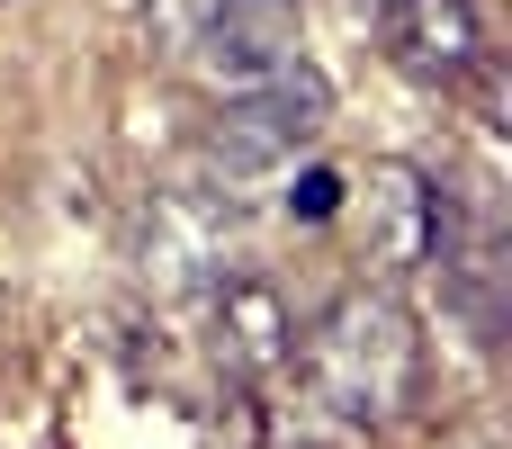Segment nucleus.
I'll list each match as a JSON object with an SVG mask.
<instances>
[{
  "instance_id": "423d86ee",
  "label": "nucleus",
  "mask_w": 512,
  "mask_h": 449,
  "mask_svg": "<svg viewBox=\"0 0 512 449\" xmlns=\"http://www.w3.org/2000/svg\"><path fill=\"white\" fill-rule=\"evenodd\" d=\"M378 45L414 90H468V72L486 63V18L477 0H387Z\"/></svg>"
},
{
  "instance_id": "6e6552de",
  "label": "nucleus",
  "mask_w": 512,
  "mask_h": 449,
  "mask_svg": "<svg viewBox=\"0 0 512 449\" xmlns=\"http://www.w3.org/2000/svg\"><path fill=\"white\" fill-rule=\"evenodd\" d=\"M216 9H225V0H135V45H144L153 63H171V72H180V63L207 45Z\"/></svg>"
},
{
  "instance_id": "f257e3e1",
  "label": "nucleus",
  "mask_w": 512,
  "mask_h": 449,
  "mask_svg": "<svg viewBox=\"0 0 512 449\" xmlns=\"http://www.w3.org/2000/svg\"><path fill=\"white\" fill-rule=\"evenodd\" d=\"M288 369L306 378V396L324 414H342L351 432H396L423 396V324L396 288H342L288 351Z\"/></svg>"
},
{
  "instance_id": "0eeeda50",
  "label": "nucleus",
  "mask_w": 512,
  "mask_h": 449,
  "mask_svg": "<svg viewBox=\"0 0 512 449\" xmlns=\"http://www.w3.org/2000/svg\"><path fill=\"white\" fill-rule=\"evenodd\" d=\"M288 54H306V9H297V0H225L216 27H207V45H198L180 72H198V81L225 99V90L270 81Z\"/></svg>"
},
{
  "instance_id": "20e7f679",
  "label": "nucleus",
  "mask_w": 512,
  "mask_h": 449,
  "mask_svg": "<svg viewBox=\"0 0 512 449\" xmlns=\"http://www.w3.org/2000/svg\"><path fill=\"white\" fill-rule=\"evenodd\" d=\"M135 261L162 297H207L234 270V198L225 189H153Z\"/></svg>"
},
{
  "instance_id": "f03ea898",
  "label": "nucleus",
  "mask_w": 512,
  "mask_h": 449,
  "mask_svg": "<svg viewBox=\"0 0 512 449\" xmlns=\"http://www.w3.org/2000/svg\"><path fill=\"white\" fill-rule=\"evenodd\" d=\"M324 126H333V81H324L306 54H288L270 81L225 90V99L207 108V171H216L225 189L270 180V171H297V162L324 144Z\"/></svg>"
},
{
  "instance_id": "1a4fd4ad",
  "label": "nucleus",
  "mask_w": 512,
  "mask_h": 449,
  "mask_svg": "<svg viewBox=\"0 0 512 449\" xmlns=\"http://www.w3.org/2000/svg\"><path fill=\"white\" fill-rule=\"evenodd\" d=\"M342 189H351V171L306 162V171L288 180V216H297V225H333V216H342Z\"/></svg>"
},
{
  "instance_id": "7ed1b4c3",
  "label": "nucleus",
  "mask_w": 512,
  "mask_h": 449,
  "mask_svg": "<svg viewBox=\"0 0 512 449\" xmlns=\"http://www.w3.org/2000/svg\"><path fill=\"white\" fill-rule=\"evenodd\" d=\"M342 216H351V270H360L369 288H405L414 270H432V243H441V180H432L423 162L378 153L369 171H351Z\"/></svg>"
},
{
  "instance_id": "39448f33",
  "label": "nucleus",
  "mask_w": 512,
  "mask_h": 449,
  "mask_svg": "<svg viewBox=\"0 0 512 449\" xmlns=\"http://www.w3.org/2000/svg\"><path fill=\"white\" fill-rule=\"evenodd\" d=\"M198 306H207V351H216V369H225L234 387H261V378L288 369V351H297V315H288V297H279L270 279L225 270Z\"/></svg>"
},
{
  "instance_id": "9d476101",
  "label": "nucleus",
  "mask_w": 512,
  "mask_h": 449,
  "mask_svg": "<svg viewBox=\"0 0 512 449\" xmlns=\"http://www.w3.org/2000/svg\"><path fill=\"white\" fill-rule=\"evenodd\" d=\"M342 9H360V18H378V9H387V0H342Z\"/></svg>"
}]
</instances>
